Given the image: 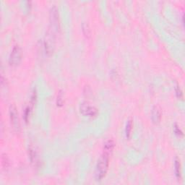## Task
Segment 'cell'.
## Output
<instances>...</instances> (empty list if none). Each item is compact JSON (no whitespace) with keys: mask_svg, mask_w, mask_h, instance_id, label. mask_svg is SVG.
<instances>
[{"mask_svg":"<svg viewBox=\"0 0 185 185\" xmlns=\"http://www.w3.org/2000/svg\"><path fill=\"white\" fill-rule=\"evenodd\" d=\"M82 31H83V34L87 38H90L91 36V31H90V27H89L88 24L86 23H84L82 26Z\"/></svg>","mask_w":185,"mask_h":185,"instance_id":"obj_9","label":"cell"},{"mask_svg":"<svg viewBox=\"0 0 185 185\" xmlns=\"http://www.w3.org/2000/svg\"><path fill=\"white\" fill-rule=\"evenodd\" d=\"M23 58L22 49L19 46H15L10 53L9 58V63L11 66L15 67L20 63Z\"/></svg>","mask_w":185,"mask_h":185,"instance_id":"obj_4","label":"cell"},{"mask_svg":"<svg viewBox=\"0 0 185 185\" xmlns=\"http://www.w3.org/2000/svg\"><path fill=\"white\" fill-rule=\"evenodd\" d=\"M132 127H133V122L132 120H129L127 121V124H126V129H125V133L126 137L127 138H129L131 136L132 131Z\"/></svg>","mask_w":185,"mask_h":185,"instance_id":"obj_10","label":"cell"},{"mask_svg":"<svg viewBox=\"0 0 185 185\" xmlns=\"http://www.w3.org/2000/svg\"><path fill=\"white\" fill-rule=\"evenodd\" d=\"M1 161H2V166L3 168H4L5 170L8 169L9 167H10V161H9V158L6 154L3 153L2 155Z\"/></svg>","mask_w":185,"mask_h":185,"instance_id":"obj_11","label":"cell"},{"mask_svg":"<svg viewBox=\"0 0 185 185\" xmlns=\"http://www.w3.org/2000/svg\"><path fill=\"white\" fill-rule=\"evenodd\" d=\"M109 153L104 152L98 161L96 168L95 177L97 181H101L105 177L109 165Z\"/></svg>","mask_w":185,"mask_h":185,"instance_id":"obj_1","label":"cell"},{"mask_svg":"<svg viewBox=\"0 0 185 185\" xmlns=\"http://www.w3.org/2000/svg\"><path fill=\"white\" fill-rule=\"evenodd\" d=\"M151 119L153 122L155 124H158L161 121V112L158 106H154L151 112Z\"/></svg>","mask_w":185,"mask_h":185,"instance_id":"obj_7","label":"cell"},{"mask_svg":"<svg viewBox=\"0 0 185 185\" xmlns=\"http://www.w3.org/2000/svg\"><path fill=\"white\" fill-rule=\"evenodd\" d=\"M55 32L50 28L47 31L44 38V46L46 54L50 55L53 53L55 48Z\"/></svg>","mask_w":185,"mask_h":185,"instance_id":"obj_2","label":"cell"},{"mask_svg":"<svg viewBox=\"0 0 185 185\" xmlns=\"http://www.w3.org/2000/svg\"><path fill=\"white\" fill-rule=\"evenodd\" d=\"M176 92H177V96L179 99H182L183 97V93L182 91L181 90L179 86H177V88H176Z\"/></svg>","mask_w":185,"mask_h":185,"instance_id":"obj_16","label":"cell"},{"mask_svg":"<svg viewBox=\"0 0 185 185\" xmlns=\"http://www.w3.org/2000/svg\"><path fill=\"white\" fill-rule=\"evenodd\" d=\"M174 132H175V134L177 135V136H179V137L184 136V133H183V132L181 131V129L179 128V127L177 125V124H174Z\"/></svg>","mask_w":185,"mask_h":185,"instance_id":"obj_14","label":"cell"},{"mask_svg":"<svg viewBox=\"0 0 185 185\" xmlns=\"http://www.w3.org/2000/svg\"><path fill=\"white\" fill-rule=\"evenodd\" d=\"M49 20H50V29L54 32L59 30V10L56 6H53L49 12Z\"/></svg>","mask_w":185,"mask_h":185,"instance_id":"obj_3","label":"cell"},{"mask_svg":"<svg viewBox=\"0 0 185 185\" xmlns=\"http://www.w3.org/2000/svg\"><path fill=\"white\" fill-rule=\"evenodd\" d=\"M64 100H63V94L60 91L59 92L57 96V101H56V104H57L58 106H62L63 105Z\"/></svg>","mask_w":185,"mask_h":185,"instance_id":"obj_15","label":"cell"},{"mask_svg":"<svg viewBox=\"0 0 185 185\" xmlns=\"http://www.w3.org/2000/svg\"><path fill=\"white\" fill-rule=\"evenodd\" d=\"M80 113L83 116L90 117V118H94V117H97L98 114H99V111L95 106H92L87 102L82 103L80 106Z\"/></svg>","mask_w":185,"mask_h":185,"instance_id":"obj_5","label":"cell"},{"mask_svg":"<svg viewBox=\"0 0 185 185\" xmlns=\"http://www.w3.org/2000/svg\"><path fill=\"white\" fill-rule=\"evenodd\" d=\"M31 106H27L24 112V119L26 122H28V120H29L30 115H31Z\"/></svg>","mask_w":185,"mask_h":185,"instance_id":"obj_13","label":"cell"},{"mask_svg":"<svg viewBox=\"0 0 185 185\" xmlns=\"http://www.w3.org/2000/svg\"><path fill=\"white\" fill-rule=\"evenodd\" d=\"M174 170H175V174L176 177L178 179H181V163H180V160L178 158H176L175 159V163H174Z\"/></svg>","mask_w":185,"mask_h":185,"instance_id":"obj_8","label":"cell"},{"mask_svg":"<svg viewBox=\"0 0 185 185\" xmlns=\"http://www.w3.org/2000/svg\"><path fill=\"white\" fill-rule=\"evenodd\" d=\"M10 118L12 127L15 129V131L19 132L20 129V123L18 112L14 105H12L10 107Z\"/></svg>","mask_w":185,"mask_h":185,"instance_id":"obj_6","label":"cell"},{"mask_svg":"<svg viewBox=\"0 0 185 185\" xmlns=\"http://www.w3.org/2000/svg\"><path fill=\"white\" fill-rule=\"evenodd\" d=\"M114 147V142L112 140H108L104 145V152L109 153Z\"/></svg>","mask_w":185,"mask_h":185,"instance_id":"obj_12","label":"cell"}]
</instances>
